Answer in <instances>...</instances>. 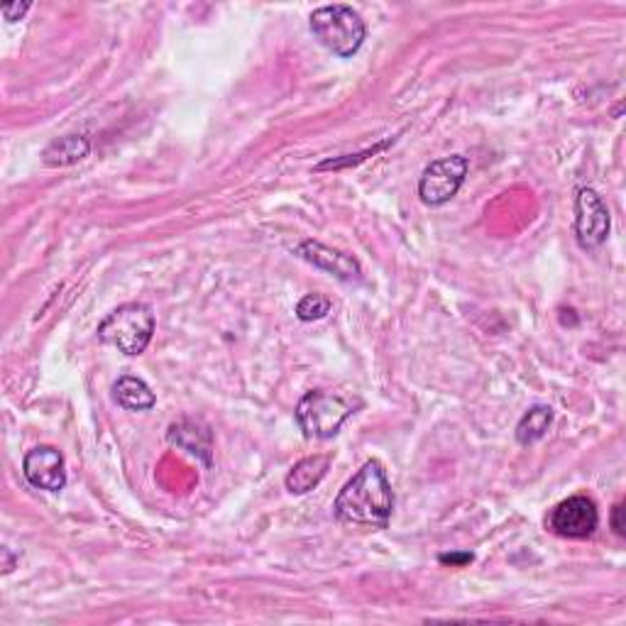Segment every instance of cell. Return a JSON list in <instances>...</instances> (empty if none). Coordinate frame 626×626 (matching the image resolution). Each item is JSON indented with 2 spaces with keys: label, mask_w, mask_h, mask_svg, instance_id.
<instances>
[{
  "label": "cell",
  "mask_w": 626,
  "mask_h": 626,
  "mask_svg": "<svg viewBox=\"0 0 626 626\" xmlns=\"http://www.w3.org/2000/svg\"><path fill=\"white\" fill-rule=\"evenodd\" d=\"M328 468H331V455H309L289 470L284 485L291 494H306L321 485Z\"/></svg>",
  "instance_id": "cell-11"
},
{
  "label": "cell",
  "mask_w": 626,
  "mask_h": 626,
  "mask_svg": "<svg viewBox=\"0 0 626 626\" xmlns=\"http://www.w3.org/2000/svg\"><path fill=\"white\" fill-rule=\"evenodd\" d=\"M612 218L607 203L595 189L582 186L575 196V238L582 250H597L607 240Z\"/></svg>",
  "instance_id": "cell-6"
},
{
  "label": "cell",
  "mask_w": 626,
  "mask_h": 626,
  "mask_svg": "<svg viewBox=\"0 0 626 626\" xmlns=\"http://www.w3.org/2000/svg\"><path fill=\"white\" fill-rule=\"evenodd\" d=\"M553 424V409L546 404H536L521 416L519 426H516V441L519 446H531V443L541 441Z\"/></svg>",
  "instance_id": "cell-13"
},
{
  "label": "cell",
  "mask_w": 626,
  "mask_h": 626,
  "mask_svg": "<svg viewBox=\"0 0 626 626\" xmlns=\"http://www.w3.org/2000/svg\"><path fill=\"white\" fill-rule=\"evenodd\" d=\"M309 27L318 45L340 59L353 57L367 37L365 20L350 5H323L313 10Z\"/></svg>",
  "instance_id": "cell-3"
},
{
  "label": "cell",
  "mask_w": 626,
  "mask_h": 626,
  "mask_svg": "<svg viewBox=\"0 0 626 626\" xmlns=\"http://www.w3.org/2000/svg\"><path fill=\"white\" fill-rule=\"evenodd\" d=\"M362 406L360 399L348 397L340 392H326L316 389L309 392L299 404H296V424L304 431L306 438L326 441L340 431V426L350 419Z\"/></svg>",
  "instance_id": "cell-4"
},
{
  "label": "cell",
  "mask_w": 626,
  "mask_h": 626,
  "mask_svg": "<svg viewBox=\"0 0 626 626\" xmlns=\"http://www.w3.org/2000/svg\"><path fill=\"white\" fill-rule=\"evenodd\" d=\"M27 10H30V3H8L3 5V18L8 20V23H18Z\"/></svg>",
  "instance_id": "cell-16"
},
{
  "label": "cell",
  "mask_w": 626,
  "mask_h": 626,
  "mask_svg": "<svg viewBox=\"0 0 626 626\" xmlns=\"http://www.w3.org/2000/svg\"><path fill=\"white\" fill-rule=\"evenodd\" d=\"M438 560L446 565H458V568H463V565L472 563V553H446V556H441Z\"/></svg>",
  "instance_id": "cell-18"
},
{
  "label": "cell",
  "mask_w": 626,
  "mask_h": 626,
  "mask_svg": "<svg viewBox=\"0 0 626 626\" xmlns=\"http://www.w3.org/2000/svg\"><path fill=\"white\" fill-rule=\"evenodd\" d=\"M333 309V301L328 299V296L323 294H306L304 299L296 304V316H299V321L309 323V321H321V318H326L328 313H331Z\"/></svg>",
  "instance_id": "cell-14"
},
{
  "label": "cell",
  "mask_w": 626,
  "mask_h": 626,
  "mask_svg": "<svg viewBox=\"0 0 626 626\" xmlns=\"http://www.w3.org/2000/svg\"><path fill=\"white\" fill-rule=\"evenodd\" d=\"M468 159L463 155H450L433 159L424 169L419 179V196L426 206L438 208L448 203L463 186L465 177H468Z\"/></svg>",
  "instance_id": "cell-5"
},
{
  "label": "cell",
  "mask_w": 626,
  "mask_h": 626,
  "mask_svg": "<svg viewBox=\"0 0 626 626\" xmlns=\"http://www.w3.org/2000/svg\"><path fill=\"white\" fill-rule=\"evenodd\" d=\"M612 529L617 536H624L626 534V524H624V504H614L612 509Z\"/></svg>",
  "instance_id": "cell-17"
},
{
  "label": "cell",
  "mask_w": 626,
  "mask_h": 626,
  "mask_svg": "<svg viewBox=\"0 0 626 626\" xmlns=\"http://www.w3.org/2000/svg\"><path fill=\"white\" fill-rule=\"evenodd\" d=\"M296 255L309 262V265L338 277L340 282H360L362 279V267L353 255L333 250V247L318 243V240H304L296 247Z\"/></svg>",
  "instance_id": "cell-9"
},
{
  "label": "cell",
  "mask_w": 626,
  "mask_h": 626,
  "mask_svg": "<svg viewBox=\"0 0 626 626\" xmlns=\"http://www.w3.org/2000/svg\"><path fill=\"white\" fill-rule=\"evenodd\" d=\"M91 155V140L84 135H64L59 140L49 142L42 152V162L49 169L71 167V164L81 162Z\"/></svg>",
  "instance_id": "cell-10"
},
{
  "label": "cell",
  "mask_w": 626,
  "mask_h": 626,
  "mask_svg": "<svg viewBox=\"0 0 626 626\" xmlns=\"http://www.w3.org/2000/svg\"><path fill=\"white\" fill-rule=\"evenodd\" d=\"M96 333L101 343L111 345L128 358H135V355L145 353L152 336H155V313L147 304L130 301V304L118 306V309L108 313L98 323Z\"/></svg>",
  "instance_id": "cell-2"
},
{
  "label": "cell",
  "mask_w": 626,
  "mask_h": 626,
  "mask_svg": "<svg viewBox=\"0 0 626 626\" xmlns=\"http://www.w3.org/2000/svg\"><path fill=\"white\" fill-rule=\"evenodd\" d=\"M3 558H5L3 573H5V575H8V573H10V570H13V563H15V560H13V556H10V548H3Z\"/></svg>",
  "instance_id": "cell-19"
},
{
  "label": "cell",
  "mask_w": 626,
  "mask_h": 626,
  "mask_svg": "<svg viewBox=\"0 0 626 626\" xmlns=\"http://www.w3.org/2000/svg\"><path fill=\"white\" fill-rule=\"evenodd\" d=\"M113 399L115 404L123 406L125 411H150L157 404L155 392L150 384L142 382L140 377L125 375L113 384Z\"/></svg>",
  "instance_id": "cell-12"
},
{
  "label": "cell",
  "mask_w": 626,
  "mask_h": 626,
  "mask_svg": "<svg viewBox=\"0 0 626 626\" xmlns=\"http://www.w3.org/2000/svg\"><path fill=\"white\" fill-rule=\"evenodd\" d=\"M597 526H600V512L585 494L563 499L548 516V529L560 538H590Z\"/></svg>",
  "instance_id": "cell-7"
},
{
  "label": "cell",
  "mask_w": 626,
  "mask_h": 626,
  "mask_svg": "<svg viewBox=\"0 0 626 626\" xmlns=\"http://www.w3.org/2000/svg\"><path fill=\"white\" fill-rule=\"evenodd\" d=\"M389 142L392 140H387V142H382V145H375L372 147V150H365L362 152V155H348L345 159H328V162H323V164H318L316 167V172H323V169H343V167H353V164H360L362 159H367V157H375L377 152H382L384 147L389 145Z\"/></svg>",
  "instance_id": "cell-15"
},
{
  "label": "cell",
  "mask_w": 626,
  "mask_h": 626,
  "mask_svg": "<svg viewBox=\"0 0 626 626\" xmlns=\"http://www.w3.org/2000/svg\"><path fill=\"white\" fill-rule=\"evenodd\" d=\"M23 475L32 487L45 492H59L67 487V468L62 450L54 446H37L27 450Z\"/></svg>",
  "instance_id": "cell-8"
},
{
  "label": "cell",
  "mask_w": 626,
  "mask_h": 626,
  "mask_svg": "<svg viewBox=\"0 0 626 626\" xmlns=\"http://www.w3.org/2000/svg\"><path fill=\"white\" fill-rule=\"evenodd\" d=\"M394 512V492L380 460H367L338 492L333 514L340 524L382 531Z\"/></svg>",
  "instance_id": "cell-1"
}]
</instances>
